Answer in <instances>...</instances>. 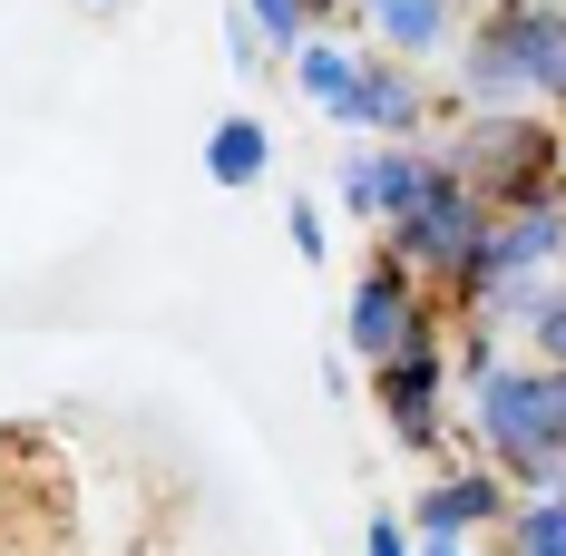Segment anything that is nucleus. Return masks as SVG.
<instances>
[{
  "instance_id": "5",
  "label": "nucleus",
  "mask_w": 566,
  "mask_h": 556,
  "mask_svg": "<svg viewBox=\"0 0 566 556\" xmlns=\"http://www.w3.org/2000/svg\"><path fill=\"white\" fill-rule=\"evenodd\" d=\"M440 390H450V342H440V323L430 333H410L371 371V400H381V420H391V440L410 449V459H430V449H450V420H440Z\"/></svg>"
},
{
  "instance_id": "13",
  "label": "nucleus",
  "mask_w": 566,
  "mask_h": 556,
  "mask_svg": "<svg viewBox=\"0 0 566 556\" xmlns=\"http://www.w3.org/2000/svg\"><path fill=\"white\" fill-rule=\"evenodd\" d=\"M352 69H361V50L352 40H333V30H313L303 50H293V88H303V108H342V88H352Z\"/></svg>"
},
{
  "instance_id": "3",
  "label": "nucleus",
  "mask_w": 566,
  "mask_h": 556,
  "mask_svg": "<svg viewBox=\"0 0 566 556\" xmlns=\"http://www.w3.org/2000/svg\"><path fill=\"white\" fill-rule=\"evenodd\" d=\"M557 157H566V127L547 108H459L450 147H440V167H450L489 216L547 206V196H557Z\"/></svg>"
},
{
  "instance_id": "10",
  "label": "nucleus",
  "mask_w": 566,
  "mask_h": 556,
  "mask_svg": "<svg viewBox=\"0 0 566 556\" xmlns=\"http://www.w3.org/2000/svg\"><path fill=\"white\" fill-rule=\"evenodd\" d=\"M517 489L499 469H479V459H459L450 479H430L420 499H410V537H479V527H509Z\"/></svg>"
},
{
  "instance_id": "6",
  "label": "nucleus",
  "mask_w": 566,
  "mask_h": 556,
  "mask_svg": "<svg viewBox=\"0 0 566 556\" xmlns=\"http://www.w3.org/2000/svg\"><path fill=\"white\" fill-rule=\"evenodd\" d=\"M430 176H440V147H430V137H391V147L361 137V147L342 157V206H352L361 224H400L420 196H430Z\"/></svg>"
},
{
  "instance_id": "22",
  "label": "nucleus",
  "mask_w": 566,
  "mask_h": 556,
  "mask_svg": "<svg viewBox=\"0 0 566 556\" xmlns=\"http://www.w3.org/2000/svg\"><path fill=\"white\" fill-rule=\"evenodd\" d=\"M547 499H566V459H557V489H547Z\"/></svg>"
},
{
  "instance_id": "21",
  "label": "nucleus",
  "mask_w": 566,
  "mask_h": 556,
  "mask_svg": "<svg viewBox=\"0 0 566 556\" xmlns=\"http://www.w3.org/2000/svg\"><path fill=\"white\" fill-rule=\"evenodd\" d=\"M420 556H469V537H420Z\"/></svg>"
},
{
  "instance_id": "14",
  "label": "nucleus",
  "mask_w": 566,
  "mask_h": 556,
  "mask_svg": "<svg viewBox=\"0 0 566 556\" xmlns=\"http://www.w3.org/2000/svg\"><path fill=\"white\" fill-rule=\"evenodd\" d=\"M509 556H566V499H517L509 507Z\"/></svg>"
},
{
  "instance_id": "19",
  "label": "nucleus",
  "mask_w": 566,
  "mask_h": 556,
  "mask_svg": "<svg viewBox=\"0 0 566 556\" xmlns=\"http://www.w3.org/2000/svg\"><path fill=\"white\" fill-rule=\"evenodd\" d=\"M226 59H234V69H254V59H264V30L244 20V0L226 10Z\"/></svg>"
},
{
  "instance_id": "7",
  "label": "nucleus",
  "mask_w": 566,
  "mask_h": 556,
  "mask_svg": "<svg viewBox=\"0 0 566 556\" xmlns=\"http://www.w3.org/2000/svg\"><path fill=\"white\" fill-rule=\"evenodd\" d=\"M430 78L410 69V59H381V50H361V69H352V88H342V127L352 137H371V147H391V137H420L430 127Z\"/></svg>"
},
{
  "instance_id": "17",
  "label": "nucleus",
  "mask_w": 566,
  "mask_h": 556,
  "mask_svg": "<svg viewBox=\"0 0 566 556\" xmlns=\"http://www.w3.org/2000/svg\"><path fill=\"white\" fill-rule=\"evenodd\" d=\"M489 371H499V333H489V323H459V342H450V381H459V390H479Z\"/></svg>"
},
{
  "instance_id": "2",
  "label": "nucleus",
  "mask_w": 566,
  "mask_h": 556,
  "mask_svg": "<svg viewBox=\"0 0 566 556\" xmlns=\"http://www.w3.org/2000/svg\"><path fill=\"white\" fill-rule=\"evenodd\" d=\"M459 108H566V0H479L459 30Z\"/></svg>"
},
{
  "instance_id": "9",
  "label": "nucleus",
  "mask_w": 566,
  "mask_h": 556,
  "mask_svg": "<svg viewBox=\"0 0 566 556\" xmlns=\"http://www.w3.org/2000/svg\"><path fill=\"white\" fill-rule=\"evenodd\" d=\"M430 323H440V313L420 303V283H410V274L391 264V254H381L371 274L352 283V313H342V342H352V361H371V371H381V361H391L400 342H410V333H430Z\"/></svg>"
},
{
  "instance_id": "12",
  "label": "nucleus",
  "mask_w": 566,
  "mask_h": 556,
  "mask_svg": "<svg viewBox=\"0 0 566 556\" xmlns=\"http://www.w3.org/2000/svg\"><path fill=\"white\" fill-rule=\"evenodd\" d=\"M274 167V127H264V117H216V127H206V176H216V186H254V176Z\"/></svg>"
},
{
  "instance_id": "1",
  "label": "nucleus",
  "mask_w": 566,
  "mask_h": 556,
  "mask_svg": "<svg viewBox=\"0 0 566 556\" xmlns=\"http://www.w3.org/2000/svg\"><path fill=\"white\" fill-rule=\"evenodd\" d=\"M450 449L499 469L517 499H547L566 459V371L547 361H499L489 381L469 390V420H450Z\"/></svg>"
},
{
  "instance_id": "15",
  "label": "nucleus",
  "mask_w": 566,
  "mask_h": 556,
  "mask_svg": "<svg viewBox=\"0 0 566 556\" xmlns=\"http://www.w3.org/2000/svg\"><path fill=\"white\" fill-rule=\"evenodd\" d=\"M244 20H254V30H264V59H293L303 50V40H313V0H244Z\"/></svg>"
},
{
  "instance_id": "16",
  "label": "nucleus",
  "mask_w": 566,
  "mask_h": 556,
  "mask_svg": "<svg viewBox=\"0 0 566 556\" xmlns=\"http://www.w3.org/2000/svg\"><path fill=\"white\" fill-rule=\"evenodd\" d=\"M517 333H527V352H537L547 371H566V283H547V303H537Z\"/></svg>"
},
{
  "instance_id": "11",
  "label": "nucleus",
  "mask_w": 566,
  "mask_h": 556,
  "mask_svg": "<svg viewBox=\"0 0 566 556\" xmlns=\"http://www.w3.org/2000/svg\"><path fill=\"white\" fill-rule=\"evenodd\" d=\"M459 10H469V0H352V20H371L381 59H410V69L459 50Z\"/></svg>"
},
{
  "instance_id": "20",
  "label": "nucleus",
  "mask_w": 566,
  "mask_h": 556,
  "mask_svg": "<svg viewBox=\"0 0 566 556\" xmlns=\"http://www.w3.org/2000/svg\"><path fill=\"white\" fill-rule=\"evenodd\" d=\"M371 556H420V537H410V517H391V507H371Z\"/></svg>"
},
{
  "instance_id": "8",
  "label": "nucleus",
  "mask_w": 566,
  "mask_h": 556,
  "mask_svg": "<svg viewBox=\"0 0 566 556\" xmlns=\"http://www.w3.org/2000/svg\"><path fill=\"white\" fill-rule=\"evenodd\" d=\"M557 264H566V206L547 196V206H517V216L489 224V244H479V264L450 283V303H469L479 283H517V274H527V283H547Z\"/></svg>"
},
{
  "instance_id": "23",
  "label": "nucleus",
  "mask_w": 566,
  "mask_h": 556,
  "mask_svg": "<svg viewBox=\"0 0 566 556\" xmlns=\"http://www.w3.org/2000/svg\"><path fill=\"white\" fill-rule=\"evenodd\" d=\"M557 206H566V157H557Z\"/></svg>"
},
{
  "instance_id": "18",
  "label": "nucleus",
  "mask_w": 566,
  "mask_h": 556,
  "mask_svg": "<svg viewBox=\"0 0 566 556\" xmlns=\"http://www.w3.org/2000/svg\"><path fill=\"white\" fill-rule=\"evenodd\" d=\"M283 224H293V254H303V264H323V254H333V224H323L313 196H283Z\"/></svg>"
},
{
  "instance_id": "4",
  "label": "nucleus",
  "mask_w": 566,
  "mask_h": 556,
  "mask_svg": "<svg viewBox=\"0 0 566 556\" xmlns=\"http://www.w3.org/2000/svg\"><path fill=\"white\" fill-rule=\"evenodd\" d=\"M489 224H499V216H489V206H479V196H469V186L440 167V176H430V196H420L410 216L381 224V244H391V264H400L410 283H440V293H450V283L479 264Z\"/></svg>"
}]
</instances>
